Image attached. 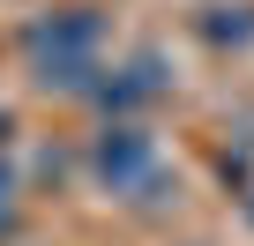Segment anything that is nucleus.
I'll list each match as a JSON object with an SVG mask.
<instances>
[{"mask_svg":"<svg viewBox=\"0 0 254 246\" xmlns=\"http://www.w3.org/2000/svg\"><path fill=\"white\" fill-rule=\"evenodd\" d=\"M165 90H172L165 60H157V52H135V60H120V67H112V75H105V82L90 90V97H97V104H105L112 119H127V112H142V104H157Z\"/></svg>","mask_w":254,"mask_h":246,"instance_id":"nucleus-3","label":"nucleus"},{"mask_svg":"<svg viewBox=\"0 0 254 246\" xmlns=\"http://www.w3.org/2000/svg\"><path fill=\"white\" fill-rule=\"evenodd\" d=\"M239 209H247V224H254V187H247V194H239Z\"/></svg>","mask_w":254,"mask_h":246,"instance_id":"nucleus-4","label":"nucleus"},{"mask_svg":"<svg viewBox=\"0 0 254 246\" xmlns=\"http://www.w3.org/2000/svg\"><path fill=\"white\" fill-rule=\"evenodd\" d=\"M90 172L120 201H150L165 187V149H157V135L135 127V119H112V127L97 135V149H90Z\"/></svg>","mask_w":254,"mask_h":246,"instance_id":"nucleus-2","label":"nucleus"},{"mask_svg":"<svg viewBox=\"0 0 254 246\" xmlns=\"http://www.w3.org/2000/svg\"><path fill=\"white\" fill-rule=\"evenodd\" d=\"M8 127H15V119H8V112H0V142H8Z\"/></svg>","mask_w":254,"mask_h":246,"instance_id":"nucleus-5","label":"nucleus"},{"mask_svg":"<svg viewBox=\"0 0 254 246\" xmlns=\"http://www.w3.org/2000/svg\"><path fill=\"white\" fill-rule=\"evenodd\" d=\"M23 60L38 90L90 97L105 82V15L97 8H45L23 23Z\"/></svg>","mask_w":254,"mask_h":246,"instance_id":"nucleus-1","label":"nucleus"}]
</instances>
